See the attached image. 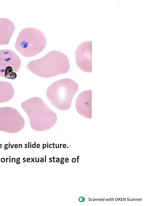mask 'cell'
Segmentation results:
<instances>
[{
	"instance_id": "cell-1",
	"label": "cell",
	"mask_w": 146,
	"mask_h": 206,
	"mask_svg": "<svg viewBox=\"0 0 146 206\" xmlns=\"http://www.w3.org/2000/svg\"><path fill=\"white\" fill-rule=\"evenodd\" d=\"M26 67L38 76L49 78L66 73L70 70V64L64 54L54 50L38 59L30 62Z\"/></svg>"
},
{
	"instance_id": "cell-2",
	"label": "cell",
	"mask_w": 146,
	"mask_h": 206,
	"mask_svg": "<svg viewBox=\"0 0 146 206\" xmlns=\"http://www.w3.org/2000/svg\"><path fill=\"white\" fill-rule=\"evenodd\" d=\"M78 89V84L74 80L64 78L50 85L46 90V96L53 106L66 110L71 107L72 99Z\"/></svg>"
},
{
	"instance_id": "cell-3",
	"label": "cell",
	"mask_w": 146,
	"mask_h": 206,
	"mask_svg": "<svg viewBox=\"0 0 146 206\" xmlns=\"http://www.w3.org/2000/svg\"><path fill=\"white\" fill-rule=\"evenodd\" d=\"M46 44V38L42 32L37 29L30 27L24 28L20 32L15 46L21 55L31 57L41 52Z\"/></svg>"
},
{
	"instance_id": "cell-4",
	"label": "cell",
	"mask_w": 146,
	"mask_h": 206,
	"mask_svg": "<svg viewBox=\"0 0 146 206\" xmlns=\"http://www.w3.org/2000/svg\"><path fill=\"white\" fill-rule=\"evenodd\" d=\"M25 124L23 117L16 109L9 107H0V131L15 133L21 130Z\"/></svg>"
},
{
	"instance_id": "cell-5",
	"label": "cell",
	"mask_w": 146,
	"mask_h": 206,
	"mask_svg": "<svg viewBox=\"0 0 146 206\" xmlns=\"http://www.w3.org/2000/svg\"><path fill=\"white\" fill-rule=\"evenodd\" d=\"M21 65V60L13 51L9 49L0 50V76L14 79Z\"/></svg>"
},
{
	"instance_id": "cell-6",
	"label": "cell",
	"mask_w": 146,
	"mask_h": 206,
	"mask_svg": "<svg viewBox=\"0 0 146 206\" xmlns=\"http://www.w3.org/2000/svg\"><path fill=\"white\" fill-rule=\"evenodd\" d=\"M75 60L77 66L84 72H92V41L82 43L75 52Z\"/></svg>"
},
{
	"instance_id": "cell-7",
	"label": "cell",
	"mask_w": 146,
	"mask_h": 206,
	"mask_svg": "<svg viewBox=\"0 0 146 206\" xmlns=\"http://www.w3.org/2000/svg\"><path fill=\"white\" fill-rule=\"evenodd\" d=\"M92 91L87 90L81 93L77 97L75 106L77 111L83 117L91 119Z\"/></svg>"
},
{
	"instance_id": "cell-8",
	"label": "cell",
	"mask_w": 146,
	"mask_h": 206,
	"mask_svg": "<svg viewBox=\"0 0 146 206\" xmlns=\"http://www.w3.org/2000/svg\"><path fill=\"white\" fill-rule=\"evenodd\" d=\"M15 29L14 24L11 21L0 18V45L9 43Z\"/></svg>"
},
{
	"instance_id": "cell-9",
	"label": "cell",
	"mask_w": 146,
	"mask_h": 206,
	"mask_svg": "<svg viewBox=\"0 0 146 206\" xmlns=\"http://www.w3.org/2000/svg\"><path fill=\"white\" fill-rule=\"evenodd\" d=\"M15 93L14 88L9 82L0 81V103L10 100Z\"/></svg>"
},
{
	"instance_id": "cell-10",
	"label": "cell",
	"mask_w": 146,
	"mask_h": 206,
	"mask_svg": "<svg viewBox=\"0 0 146 206\" xmlns=\"http://www.w3.org/2000/svg\"><path fill=\"white\" fill-rule=\"evenodd\" d=\"M79 201L80 202H84L86 199L85 197H81L79 198Z\"/></svg>"
}]
</instances>
